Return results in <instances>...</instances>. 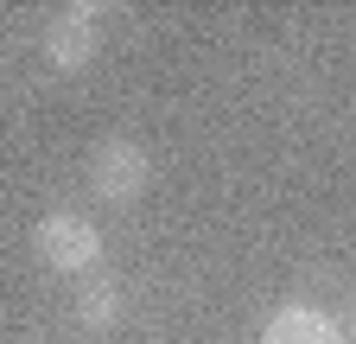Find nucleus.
Instances as JSON below:
<instances>
[{"label": "nucleus", "mask_w": 356, "mask_h": 344, "mask_svg": "<svg viewBox=\"0 0 356 344\" xmlns=\"http://www.w3.org/2000/svg\"><path fill=\"white\" fill-rule=\"evenodd\" d=\"M32 249H38V262L58 268V274H96L102 268V230L89 224V217H76V210L44 217L32 230Z\"/></svg>", "instance_id": "f257e3e1"}, {"label": "nucleus", "mask_w": 356, "mask_h": 344, "mask_svg": "<svg viewBox=\"0 0 356 344\" xmlns=\"http://www.w3.org/2000/svg\"><path fill=\"white\" fill-rule=\"evenodd\" d=\"M147 179H153V159H147V147L140 141H102L96 153H89V185H96L108 204H134L147 191Z\"/></svg>", "instance_id": "f03ea898"}, {"label": "nucleus", "mask_w": 356, "mask_h": 344, "mask_svg": "<svg viewBox=\"0 0 356 344\" xmlns=\"http://www.w3.org/2000/svg\"><path fill=\"white\" fill-rule=\"evenodd\" d=\"M102 13L89 7V0H76V7H64L58 19H51V32H44V58H51L58 70H83L89 58H96V45H102V26H96Z\"/></svg>", "instance_id": "7ed1b4c3"}, {"label": "nucleus", "mask_w": 356, "mask_h": 344, "mask_svg": "<svg viewBox=\"0 0 356 344\" xmlns=\"http://www.w3.org/2000/svg\"><path fill=\"white\" fill-rule=\"evenodd\" d=\"M261 344H350V331L318 306H280L261 325Z\"/></svg>", "instance_id": "20e7f679"}, {"label": "nucleus", "mask_w": 356, "mask_h": 344, "mask_svg": "<svg viewBox=\"0 0 356 344\" xmlns=\"http://www.w3.org/2000/svg\"><path fill=\"white\" fill-rule=\"evenodd\" d=\"M115 319H121V287H115L108 274L83 281V293H76V325H83V331H108Z\"/></svg>", "instance_id": "39448f33"}, {"label": "nucleus", "mask_w": 356, "mask_h": 344, "mask_svg": "<svg viewBox=\"0 0 356 344\" xmlns=\"http://www.w3.org/2000/svg\"><path fill=\"white\" fill-rule=\"evenodd\" d=\"M350 338H356V313H350Z\"/></svg>", "instance_id": "423d86ee"}]
</instances>
